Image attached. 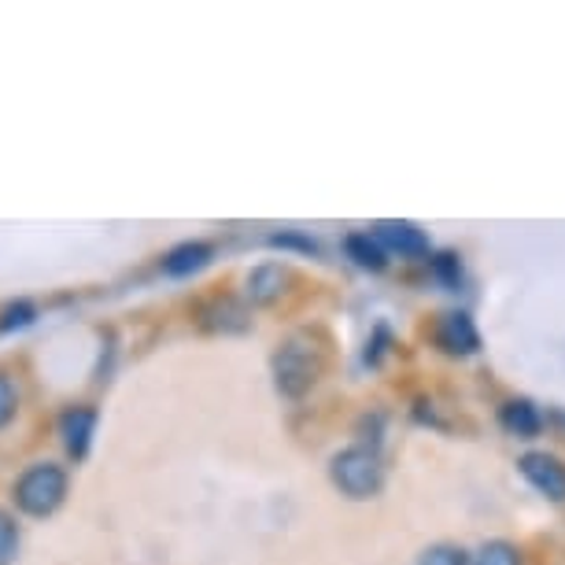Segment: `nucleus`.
I'll use <instances>...</instances> for the list:
<instances>
[{"label":"nucleus","instance_id":"nucleus-16","mask_svg":"<svg viewBox=\"0 0 565 565\" xmlns=\"http://www.w3.org/2000/svg\"><path fill=\"white\" fill-rule=\"evenodd\" d=\"M19 381L8 370H0V429H8L19 418Z\"/></svg>","mask_w":565,"mask_h":565},{"label":"nucleus","instance_id":"nucleus-9","mask_svg":"<svg viewBox=\"0 0 565 565\" xmlns=\"http://www.w3.org/2000/svg\"><path fill=\"white\" fill-rule=\"evenodd\" d=\"M196 326L204 333H244L252 326V318L237 296H211L207 303L196 307Z\"/></svg>","mask_w":565,"mask_h":565},{"label":"nucleus","instance_id":"nucleus-20","mask_svg":"<svg viewBox=\"0 0 565 565\" xmlns=\"http://www.w3.org/2000/svg\"><path fill=\"white\" fill-rule=\"evenodd\" d=\"M385 344H388V329L377 326V337L366 340V362H381V355H385Z\"/></svg>","mask_w":565,"mask_h":565},{"label":"nucleus","instance_id":"nucleus-12","mask_svg":"<svg viewBox=\"0 0 565 565\" xmlns=\"http://www.w3.org/2000/svg\"><path fill=\"white\" fill-rule=\"evenodd\" d=\"M344 255L359 266V270H370V274H385L388 270V255H385V248H381L377 241H373L370 230L348 233V237H344Z\"/></svg>","mask_w":565,"mask_h":565},{"label":"nucleus","instance_id":"nucleus-10","mask_svg":"<svg viewBox=\"0 0 565 565\" xmlns=\"http://www.w3.org/2000/svg\"><path fill=\"white\" fill-rule=\"evenodd\" d=\"M499 425H503L510 436H518V440H536L543 433V411L525 396L507 399L503 407H499Z\"/></svg>","mask_w":565,"mask_h":565},{"label":"nucleus","instance_id":"nucleus-19","mask_svg":"<svg viewBox=\"0 0 565 565\" xmlns=\"http://www.w3.org/2000/svg\"><path fill=\"white\" fill-rule=\"evenodd\" d=\"M270 248H281V252H300V255H318L315 237H307V233H296V230H281V233H270Z\"/></svg>","mask_w":565,"mask_h":565},{"label":"nucleus","instance_id":"nucleus-4","mask_svg":"<svg viewBox=\"0 0 565 565\" xmlns=\"http://www.w3.org/2000/svg\"><path fill=\"white\" fill-rule=\"evenodd\" d=\"M370 233H373V241L385 248V255H399V259H429L433 255L429 233H425L418 222L385 218V222H377Z\"/></svg>","mask_w":565,"mask_h":565},{"label":"nucleus","instance_id":"nucleus-6","mask_svg":"<svg viewBox=\"0 0 565 565\" xmlns=\"http://www.w3.org/2000/svg\"><path fill=\"white\" fill-rule=\"evenodd\" d=\"M433 337H436V344L455 359H469L481 351V329H477V322L466 311H447L436 318Z\"/></svg>","mask_w":565,"mask_h":565},{"label":"nucleus","instance_id":"nucleus-8","mask_svg":"<svg viewBox=\"0 0 565 565\" xmlns=\"http://www.w3.org/2000/svg\"><path fill=\"white\" fill-rule=\"evenodd\" d=\"M289 285H292V270L285 263H259L244 277V300L255 307H274L289 292Z\"/></svg>","mask_w":565,"mask_h":565},{"label":"nucleus","instance_id":"nucleus-7","mask_svg":"<svg viewBox=\"0 0 565 565\" xmlns=\"http://www.w3.org/2000/svg\"><path fill=\"white\" fill-rule=\"evenodd\" d=\"M97 422L100 414L97 407L89 403H78V407H67L60 414V440H63V451H67L74 462H85L93 447V436H97Z\"/></svg>","mask_w":565,"mask_h":565},{"label":"nucleus","instance_id":"nucleus-3","mask_svg":"<svg viewBox=\"0 0 565 565\" xmlns=\"http://www.w3.org/2000/svg\"><path fill=\"white\" fill-rule=\"evenodd\" d=\"M329 481L351 503H366L385 488V466H381L377 447H344L329 458Z\"/></svg>","mask_w":565,"mask_h":565},{"label":"nucleus","instance_id":"nucleus-13","mask_svg":"<svg viewBox=\"0 0 565 565\" xmlns=\"http://www.w3.org/2000/svg\"><path fill=\"white\" fill-rule=\"evenodd\" d=\"M469 565H525V554L510 540H488L477 554H469Z\"/></svg>","mask_w":565,"mask_h":565},{"label":"nucleus","instance_id":"nucleus-5","mask_svg":"<svg viewBox=\"0 0 565 565\" xmlns=\"http://www.w3.org/2000/svg\"><path fill=\"white\" fill-rule=\"evenodd\" d=\"M518 473L551 503H565V462L551 451H525L518 458Z\"/></svg>","mask_w":565,"mask_h":565},{"label":"nucleus","instance_id":"nucleus-17","mask_svg":"<svg viewBox=\"0 0 565 565\" xmlns=\"http://www.w3.org/2000/svg\"><path fill=\"white\" fill-rule=\"evenodd\" d=\"M19 543H23V532H19L15 518L0 510V565H12L19 558Z\"/></svg>","mask_w":565,"mask_h":565},{"label":"nucleus","instance_id":"nucleus-2","mask_svg":"<svg viewBox=\"0 0 565 565\" xmlns=\"http://www.w3.org/2000/svg\"><path fill=\"white\" fill-rule=\"evenodd\" d=\"M71 477L60 462H30L12 484V503L26 518H52L67 503Z\"/></svg>","mask_w":565,"mask_h":565},{"label":"nucleus","instance_id":"nucleus-1","mask_svg":"<svg viewBox=\"0 0 565 565\" xmlns=\"http://www.w3.org/2000/svg\"><path fill=\"white\" fill-rule=\"evenodd\" d=\"M270 373H274V388L281 392L285 399H303L326 373L322 340H318L311 329H300V333L285 337L270 359Z\"/></svg>","mask_w":565,"mask_h":565},{"label":"nucleus","instance_id":"nucleus-18","mask_svg":"<svg viewBox=\"0 0 565 565\" xmlns=\"http://www.w3.org/2000/svg\"><path fill=\"white\" fill-rule=\"evenodd\" d=\"M418 565H469V551L458 547V543H433V547L422 551Z\"/></svg>","mask_w":565,"mask_h":565},{"label":"nucleus","instance_id":"nucleus-14","mask_svg":"<svg viewBox=\"0 0 565 565\" xmlns=\"http://www.w3.org/2000/svg\"><path fill=\"white\" fill-rule=\"evenodd\" d=\"M38 322V303L34 300H15L0 307V333H12V329H26Z\"/></svg>","mask_w":565,"mask_h":565},{"label":"nucleus","instance_id":"nucleus-15","mask_svg":"<svg viewBox=\"0 0 565 565\" xmlns=\"http://www.w3.org/2000/svg\"><path fill=\"white\" fill-rule=\"evenodd\" d=\"M429 266H433V277L447 289H458L462 285V259L455 252H436L429 255Z\"/></svg>","mask_w":565,"mask_h":565},{"label":"nucleus","instance_id":"nucleus-11","mask_svg":"<svg viewBox=\"0 0 565 565\" xmlns=\"http://www.w3.org/2000/svg\"><path fill=\"white\" fill-rule=\"evenodd\" d=\"M211 259H215V248H211L207 241H181L163 255L159 266H163L167 277H189V274L204 270Z\"/></svg>","mask_w":565,"mask_h":565}]
</instances>
